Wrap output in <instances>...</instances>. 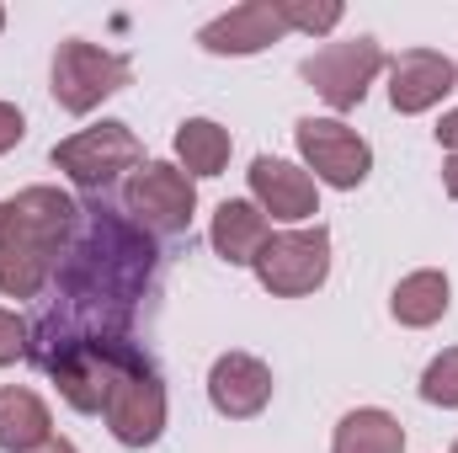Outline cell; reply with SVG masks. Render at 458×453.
<instances>
[{
  "mask_svg": "<svg viewBox=\"0 0 458 453\" xmlns=\"http://www.w3.org/2000/svg\"><path fill=\"white\" fill-rule=\"evenodd\" d=\"M454 453H458V449H454Z\"/></svg>",
  "mask_w": 458,
  "mask_h": 453,
  "instance_id": "cell-27",
  "label": "cell"
},
{
  "mask_svg": "<svg viewBox=\"0 0 458 453\" xmlns=\"http://www.w3.org/2000/svg\"><path fill=\"white\" fill-rule=\"evenodd\" d=\"M21 133H27V117H21V107L0 102V155H5V150H16V144H21Z\"/></svg>",
  "mask_w": 458,
  "mask_h": 453,
  "instance_id": "cell-22",
  "label": "cell"
},
{
  "mask_svg": "<svg viewBox=\"0 0 458 453\" xmlns=\"http://www.w3.org/2000/svg\"><path fill=\"white\" fill-rule=\"evenodd\" d=\"M277 11H283L288 32H310V38L336 32V27H342V16H346L336 0H277Z\"/></svg>",
  "mask_w": 458,
  "mask_h": 453,
  "instance_id": "cell-19",
  "label": "cell"
},
{
  "mask_svg": "<svg viewBox=\"0 0 458 453\" xmlns=\"http://www.w3.org/2000/svg\"><path fill=\"white\" fill-rule=\"evenodd\" d=\"M250 272L272 299H304V294L326 288V278H331V229L326 225L277 229L256 251Z\"/></svg>",
  "mask_w": 458,
  "mask_h": 453,
  "instance_id": "cell-3",
  "label": "cell"
},
{
  "mask_svg": "<svg viewBox=\"0 0 458 453\" xmlns=\"http://www.w3.org/2000/svg\"><path fill=\"white\" fill-rule=\"evenodd\" d=\"M277 38H288V21H283L277 0H245V5H234L225 16L203 21V32H198L203 54H219V59L261 54V48H272Z\"/></svg>",
  "mask_w": 458,
  "mask_h": 453,
  "instance_id": "cell-11",
  "label": "cell"
},
{
  "mask_svg": "<svg viewBox=\"0 0 458 453\" xmlns=\"http://www.w3.org/2000/svg\"><path fill=\"white\" fill-rule=\"evenodd\" d=\"M229 150H234V139L214 117H187L176 128V166L187 176H219L229 166Z\"/></svg>",
  "mask_w": 458,
  "mask_h": 453,
  "instance_id": "cell-18",
  "label": "cell"
},
{
  "mask_svg": "<svg viewBox=\"0 0 458 453\" xmlns=\"http://www.w3.org/2000/svg\"><path fill=\"white\" fill-rule=\"evenodd\" d=\"M102 416H107V427H113V438L123 449H149V443H160V432H165V384H160V373L149 368V357L133 352V357L117 368Z\"/></svg>",
  "mask_w": 458,
  "mask_h": 453,
  "instance_id": "cell-7",
  "label": "cell"
},
{
  "mask_svg": "<svg viewBox=\"0 0 458 453\" xmlns=\"http://www.w3.org/2000/svg\"><path fill=\"white\" fill-rule=\"evenodd\" d=\"M421 400L427 406H443V411H458V346L437 352L421 373Z\"/></svg>",
  "mask_w": 458,
  "mask_h": 453,
  "instance_id": "cell-20",
  "label": "cell"
},
{
  "mask_svg": "<svg viewBox=\"0 0 458 453\" xmlns=\"http://www.w3.org/2000/svg\"><path fill=\"white\" fill-rule=\"evenodd\" d=\"M149 272H155V245L144 240V229L102 203L81 209V225L54 272V283L64 294V315L54 310V321H64L75 331L123 337L128 310L139 304Z\"/></svg>",
  "mask_w": 458,
  "mask_h": 453,
  "instance_id": "cell-1",
  "label": "cell"
},
{
  "mask_svg": "<svg viewBox=\"0 0 458 453\" xmlns=\"http://www.w3.org/2000/svg\"><path fill=\"white\" fill-rule=\"evenodd\" d=\"M250 203L283 225H304L320 214V182L293 166V160H277V155H256L250 160Z\"/></svg>",
  "mask_w": 458,
  "mask_h": 453,
  "instance_id": "cell-10",
  "label": "cell"
},
{
  "mask_svg": "<svg viewBox=\"0 0 458 453\" xmlns=\"http://www.w3.org/2000/svg\"><path fill=\"white\" fill-rule=\"evenodd\" d=\"M443 187H448V198L458 203V155H448V166H443Z\"/></svg>",
  "mask_w": 458,
  "mask_h": 453,
  "instance_id": "cell-24",
  "label": "cell"
},
{
  "mask_svg": "<svg viewBox=\"0 0 458 453\" xmlns=\"http://www.w3.org/2000/svg\"><path fill=\"white\" fill-rule=\"evenodd\" d=\"M448 304H454V283H448L443 267H416V272H405V278L394 283V294H389V315H394L400 326H411V331L437 326V321L448 315Z\"/></svg>",
  "mask_w": 458,
  "mask_h": 453,
  "instance_id": "cell-15",
  "label": "cell"
},
{
  "mask_svg": "<svg viewBox=\"0 0 458 453\" xmlns=\"http://www.w3.org/2000/svg\"><path fill=\"white\" fill-rule=\"evenodd\" d=\"M437 144H443L448 155H458V107L454 113H443V123H437Z\"/></svg>",
  "mask_w": 458,
  "mask_h": 453,
  "instance_id": "cell-23",
  "label": "cell"
},
{
  "mask_svg": "<svg viewBox=\"0 0 458 453\" xmlns=\"http://www.w3.org/2000/svg\"><path fill=\"white\" fill-rule=\"evenodd\" d=\"M54 171H64L81 192H107L123 171H139L144 166V144L128 123H97V128H81L70 139H59L48 150Z\"/></svg>",
  "mask_w": 458,
  "mask_h": 453,
  "instance_id": "cell-4",
  "label": "cell"
},
{
  "mask_svg": "<svg viewBox=\"0 0 458 453\" xmlns=\"http://www.w3.org/2000/svg\"><path fill=\"white\" fill-rule=\"evenodd\" d=\"M54 438V416L38 389L5 384L0 389V449L5 453H38Z\"/></svg>",
  "mask_w": 458,
  "mask_h": 453,
  "instance_id": "cell-16",
  "label": "cell"
},
{
  "mask_svg": "<svg viewBox=\"0 0 458 453\" xmlns=\"http://www.w3.org/2000/svg\"><path fill=\"white\" fill-rule=\"evenodd\" d=\"M378 70H384L378 38H336V43L315 48V54L299 64V75L315 86V97H320L326 107H336V113L362 107V97H368V86L378 81Z\"/></svg>",
  "mask_w": 458,
  "mask_h": 453,
  "instance_id": "cell-8",
  "label": "cell"
},
{
  "mask_svg": "<svg viewBox=\"0 0 458 453\" xmlns=\"http://www.w3.org/2000/svg\"><path fill=\"white\" fill-rule=\"evenodd\" d=\"M208 400L229 422L261 416L267 400H272V368L256 352H225V357H214V368H208Z\"/></svg>",
  "mask_w": 458,
  "mask_h": 453,
  "instance_id": "cell-13",
  "label": "cell"
},
{
  "mask_svg": "<svg viewBox=\"0 0 458 453\" xmlns=\"http://www.w3.org/2000/svg\"><path fill=\"white\" fill-rule=\"evenodd\" d=\"M81 225V203L59 187H27L0 203V294L5 299H38L70 235Z\"/></svg>",
  "mask_w": 458,
  "mask_h": 453,
  "instance_id": "cell-2",
  "label": "cell"
},
{
  "mask_svg": "<svg viewBox=\"0 0 458 453\" xmlns=\"http://www.w3.org/2000/svg\"><path fill=\"white\" fill-rule=\"evenodd\" d=\"M38 453H81V449H75L70 438H48V443H43V449H38Z\"/></svg>",
  "mask_w": 458,
  "mask_h": 453,
  "instance_id": "cell-25",
  "label": "cell"
},
{
  "mask_svg": "<svg viewBox=\"0 0 458 453\" xmlns=\"http://www.w3.org/2000/svg\"><path fill=\"white\" fill-rule=\"evenodd\" d=\"M208 240H214V251L225 256L229 267H250L256 251L272 240V219H267L250 198H225V203L214 209Z\"/></svg>",
  "mask_w": 458,
  "mask_h": 453,
  "instance_id": "cell-14",
  "label": "cell"
},
{
  "mask_svg": "<svg viewBox=\"0 0 458 453\" xmlns=\"http://www.w3.org/2000/svg\"><path fill=\"white\" fill-rule=\"evenodd\" d=\"M0 32H5V5H0Z\"/></svg>",
  "mask_w": 458,
  "mask_h": 453,
  "instance_id": "cell-26",
  "label": "cell"
},
{
  "mask_svg": "<svg viewBox=\"0 0 458 453\" xmlns=\"http://www.w3.org/2000/svg\"><path fill=\"white\" fill-rule=\"evenodd\" d=\"M32 352V326L16 315V310H0V368L21 363Z\"/></svg>",
  "mask_w": 458,
  "mask_h": 453,
  "instance_id": "cell-21",
  "label": "cell"
},
{
  "mask_svg": "<svg viewBox=\"0 0 458 453\" xmlns=\"http://www.w3.org/2000/svg\"><path fill=\"white\" fill-rule=\"evenodd\" d=\"M293 139H299V155H304V171L320 182V187H336V192H357L373 171V144L342 123V117H299L293 123Z\"/></svg>",
  "mask_w": 458,
  "mask_h": 453,
  "instance_id": "cell-6",
  "label": "cell"
},
{
  "mask_svg": "<svg viewBox=\"0 0 458 453\" xmlns=\"http://www.w3.org/2000/svg\"><path fill=\"white\" fill-rule=\"evenodd\" d=\"M454 86H458V64L448 59V54L405 48V54L389 64V107H394L400 117L432 113Z\"/></svg>",
  "mask_w": 458,
  "mask_h": 453,
  "instance_id": "cell-12",
  "label": "cell"
},
{
  "mask_svg": "<svg viewBox=\"0 0 458 453\" xmlns=\"http://www.w3.org/2000/svg\"><path fill=\"white\" fill-rule=\"evenodd\" d=\"M133 225L149 229V235H182L198 214V182L171 166V160H149L128 176V192H123Z\"/></svg>",
  "mask_w": 458,
  "mask_h": 453,
  "instance_id": "cell-9",
  "label": "cell"
},
{
  "mask_svg": "<svg viewBox=\"0 0 458 453\" xmlns=\"http://www.w3.org/2000/svg\"><path fill=\"white\" fill-rule=\"evenodd\" d=\"M48 91H54V102L64 107V113H91V107H102L107 97H117L128 81H133V64H128V54H113V48H97V43H86V38H64L59 48H54V70H48Z\"/></svg>",
  "mask_w": 458,
  "mask_h": 453,
  "instance_id": "cell-5",
  "label": "cell"
},
{
  "mask_svg": "<svg viewBox=\"0 0 458 453\" xmlns=\"http://www.w3.org/2000/svg\"><path fill=\"white\" fill-rule=\"evenodd\" d=\"M331 453H405V427L378 406H357L336 422Z\"/></svg>",
  "mask_w": 458,
  "mask_h": 453,
  "instance_id": "cell-17",
  "label": "cell"
}]
</instances>
